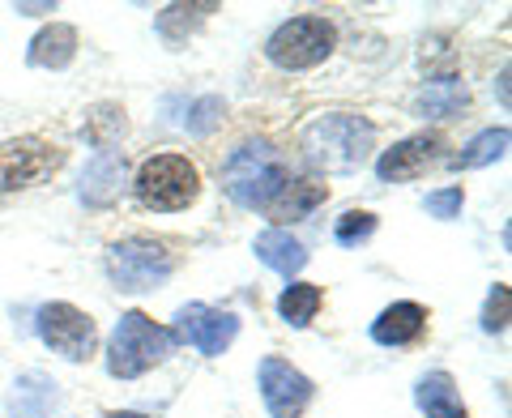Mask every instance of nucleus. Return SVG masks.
<instances>
[{
	"mask_svg": "<svg viewBox=\"0 0 512 418\" xmlns=\"http://www.w3.org/2000/svg\"><path fill=\"white\" fill-rule=\"evenodd\" d=\"M286 184H291V163L269 141H244L222 167V192L244 209H269Z\"/></svg>",
	"mask_w": 512,
	"mask_h": 418,
	"instance_id": "nucleus-1",
	"label": "nucleus"
},
{
	"mask_svg": "<svg viewBox=\"0 0 512 418\" xmlns=\"http://www.w3.org/2000/svg\"><path fill=\"white\" fill-rule=\"evenodd\" d=\"M376 128L363 116H350V111H333V116H320L303 128V158L312 167L325 171H359L372 154Z\"/></svg>",
	"mask_w": 512,
	"mask_h": 418,
	"instance_id": "nucleus-2",
	"label": "nucleus"
},
{
	"mask_svg": "<svg viewBox=\"0 0 512 418\" xmlns=\"http://www.w3.org/2000/svg\"><path fill=\"white\" fill-rule=\"evenodd\" d=\"M175 350V333L154 325L146 312H124L107 350V372L116 380H137Z\"/></svg>",
	"mask_w": 512,
	"mask_h": 418,
	"instance_id": "nucleus-3",
	"label": "nucleus"
},
{
	"mask_svg": "<svg viewBox=\"0 0 512 418\" xmlns=\"http://www.w3.org/2000/svg\"><path fill=\"white\" fill-rule=\"evenodd\" d=\"M133 192L146 209H163V214H171V209H184V205L197 201L201 175L180 154H158V158H150V163H141Z\"/></svg>",
	"mask_w": 512,
	"mask_h": 418,
	"instance_id": "nucleus-4",
	"label": "nucleus"
},
{
	"mask_svg": "<svg viewBox=\"0 0 512 418\" xmlns=\"http://www.w3.org/2000/svg\"><path fill=\"white\" fill-rule=\"evenodd\" d=\"M107 273L120 291H154L175 273V261L167 244H158L150 235H133L107 252Z\"/></svg>",
	"mask_w": 512,
	"mask_h": 418,
	"instance_id": "nucleus-5",
	"label": "nucleus"
},
{
	"mask_svg": "<svg viewBox=\"0 0 512 418\" xmlns=\"http://www.w3.org/2000/svg\"><path fill=\"white\" fill-rule=\"evenodd\" d=\"M333 43H338V35H333V26L325 18H291L269 35L265 52L278 69L299 73V69H316L333 52Z\"/></svg>",
	"mask_w": 512,
	"mask_h": 418,
	"instance_id": "nucleus-6",
	"label": "nucleus"
},
{
	"mask_svg": "<svg viewBox=\"0 0 512 418\" xmlns=\"http://www.w3.org/2000/svg\"><path fill=\"white\" fill-rule=\"evenodd\" d=\"M35 329L43 342L69 363H86L94 355V342H99L94 320L82 308H73V303H43L35 316Z\"/></svg>",
	"mask_w": 512,
	"mask_h": 418,
	"instance_id": "nucleus-7",
	"label": "nucleus"
},
{
	"mask_svg": "<svg viewBox=\"0 0 512 418\" xmlns=\"http://www.w3.org/2000/svg\"><path fill=\"white\" fill-rule=\"evenodd\" d=\"M60 163H64V150L52 146V141H43V137L5 141V146H0V188L5 192L30 188V184L47 180Z\"/></svg>",
	"mask_w": 512,
	"mask_h": 418,
	"instance_id": "nucleus-8",
	"label": "nucleus"
},
{
	"mask_svg": "<svg viewBox=\"0 0 512 418\" xmlns=\"http://www.w3.org/2000/svg\"><path fill=\"white\" fill-rule=\"evenodd\" d=\"M235 337H239V316L210 308V303H188V308H180V316H175V342L197 346L201 355H210V359H218Z\"/></svg>",
	"mask_w": 512,
	"mask_h": 418,
	"instance_id": "nucleus-9",
	"label": "nucleus"
},
{
	"mask_svg": "<svg viewBox=\"0 0 512 418\" xmlns=\"http://www.w3.org/2000/svg\"><path fill=\"white\" fill-rule=\"evenodd\" d=\"M312 393H316L312 380L286 359H265L261 363V397H265V410L274 418H303Z\"/></svg>",
	"mask_w": 512,
	"mask_h": 418,
	"instance_id": "nucleus-10",
	"label": "nucleus"
},
{
	"mask_svg": "<svg viewBox=\"0 0 512 418\" xmlns=\"http://www.w3.org/2000/svg\"><path fill=\"white\" fill-rule=\"evenodd\" d=\"M440 146H444V141H440L436 133H419V137L397 141L393 150H384V154L376 158V175H380L384 184L414 180V175H423V171L440 158Z\"/></svg>",
	"mask_w": 512,
	"mask_h": 418,
	"instance_id": "nucleus-11",
	"label": "nucleus"
},
{
	"mask_svg": "<svg viewBox=\"0 0 512 418\" xmlns=\"http://www.w3.org/2000/svg\"><path fill=\"white\" fill-rule=\"evenodd\" d=\"M427 329V308H419V303H393V308H384L376 320H372V342L380 346H410L419 342Z\"/></svg>",
	"mask_w": 512,
	"mask_h": 418,
	"instance_id": "nucleus-12",
	"label": "nucleus"
},
{
	"mask_svg": "<svg viewBox=\"0 0 512 418\" xmlns=\"http://www.w3.org/2000/svg\"><path fill=\"white\" fill-rule=\"evenodd\" d=\"M120 184H124V154L99 150L82 175V201L86 205H111L120 197Z\"/></svg>",
	"mask_w": 512,
	"mask_h": 418,
	"instance_id": "nucleus-13",
	"label": "nucleus"
},
{
	"mask_svg": "<svg viewBox=\"0 0 512 418\" xmlns=\"http://www.w3.org/2000/svg\"><path fill=\"white\" fill-rule=\"evenodd\" d=\"M252 252H256V261L269 265L274 273H282V278H295V273L308 265V252H303V244L291 231H282V227H269V231L256 235Z\"/></svg>",
	"mask_w": 512,
	"mask_h": 418,
	"instance_id": "nucleus-14",
	"label": "nucleus"
},
{
	"mask_svg": "<svg viewBox=\"0 0 512 418\" xmlns=\"http://www.w3.org/2000/svg\"><path fill=\"white\" fill-rule=\"evenodd\" d=\"M52 406H56V384L43 372L18 376V384H13V393H9V414L13 418H47Z\"/></svg>",
	"mask_w": 512,
	"mask_h": 418,
	"instance_id": "nucleus-15",
	"label": "nucleus"
},
{
	"mask_svg": "<svg viewBox=\"0 0 512 418\" xmlns=\"http://www.w3.org/2000/svg\"><path fill=\"white\" fill-rule=\"evenodd\" d=\"M73 56H77V30L64 22H52L47 30H39L35 43H30V64L35 69H64Z\"/></svg>",
	"mask_w": 512,
	"mask_h": 418,
	"instance_id": "nucleus-16",
	"label": "nucleus"
},
{
	"mask_svg": "<svg viewBox=\"0 0 512 418\" xmlns=\"http://www.w3.org/2000/svg\"><path fill=\"white\" fill-rule=\"evenodd\" d=\"M419 406H423L427 418H470L448 372H431V376L419 380Z\"/></svg>",
	"mask_w": 512,
	"mask_h": 418,
	"instance_id": "nucleus-17",
	"label": "nucleus"
},
{
	"mask_svg": "<svg viewBox=\"0 0 512 418\" xmlns=\"http://www.w3.org/2000/svg\"><path fill=\"white\" fill-rule=\"evenodd\" d=\"M329 197V188L320 184V180H291L286 184L274 205H269V214L274 218H303V214H312V209Z\"/></svg>",
	"mask_w": 512,
	"mask_h": 418,
	"instance_id": "nucleus-18",
	"label": "nucleus"
},
{
	"mask_svg": "<svg viewBox=\"0 0 512 418\" xmlns=\"http://www.w3.org/2000/svg\"><path fill=\"white\" fill-rule=\"evenodd\" d=\"M320 286H312V282H295V286H286L282 291V299H278V316L286 320L291 329H303V325H312V316H316V308H320Z\"/></svg>",
	"mask_w": 512,
	"mask_h": 418,
	"instance_id": "nucleus-19",
	"label": "nucleus"
},
{
	"mask_svg": "<svg viewBox=\"0 0 512 418\" xmlns=\"http://www.w3.org/2000/svg\"><path fill=\"white\" fill-rule=\"evenodd\" d=\"M218 5H167L163 13H158V35H163L167 43H184L192 30H197L205 22V13H214Z\"/></svg>",
	"mask_w": 512,
	"mask_h": 418,
	"instance_id": "nucleus-20",
	"label": "nucleus"
},
{
	"mask_svg": "<svg viewBox=\"0 0 512 418\" xmlns=\"http://www.w3.org/2000/svg\"><path fill=\"white\" fill-rule=\"evenodd\" d=\"M504 150H508V128H487V133H478L470 146L457 154V167H466V171L487 167L495 158H504Z\"/></svg>",
	"mask_w": 512,
	"mask_h": 418,
	"instance_id": "nucleus-21",
	"label": "nucleus"
},
{
	"mask_svg": "<svg viewBox=\"0 0 512 418\" xmlns=\"http://www.w3.org/2000/svg\"><path fill=\"white\" fill-rule=\"evenodd\" d=\"M120 133H124V107H116V103H99L86 116V137L94 141L99 150H111L120 141Z\"/></svg>",
	"mask_w": 512,
	"mask_h": 418,
	"instance_id": "nucleus-22",
	"label": "nucleus"
},
{
	"mask_svg": "<svg viewBox=\"0 0 512 418\" xmlns=\"http://www.w3.org/2000/svg\"><path fill=\"white\" fill-rule=\"evenodd\" d=\"M466 86L461 82H431L423 94H419V107L427 111V116H453V111L466 107Z\"/></svg>",
	"mask_w": 512,
	"mask_h": 418,
	"instance_id": "nucleus-23",
	"label": "nucleus"
},
{
	"mask_svg": "<svg viewBox=\"0 0 512 418\" xmlns=\"http://www.w3.org/2000/svg\"><path fill=\"white\" fill-rule=\"evenodd\" d=\"M333 235H338L342 248H355V244H363V239L376 235V214H367V209H350V214L338 218V231Z\"/></svg>",
	"mask_w": 512,
	"mask_h": 418,
	"instance_id": "nucleus-24",
	"label": "nucleus"
},
{
	"mask_svg": "<svg viewBox=\"0 0 512 418\" xmlns=\"http://www.w3.org/2000/svg\"><path fill=\"white\" fill-rule=\"evenodd\" d=\"M222 120V99L218 94H205V99H197L192 103V116H188V133H197V137H205L210 128Z\"/></svg>",
	"mask_w": 512,
	"mask_h": 418,
	"instance_id": "nucleus-25",
	"label": "nucleus"
},
{
	"mask_svg": "<svg viewBox=\"0 0 512 418\" xmlns=\"http://www.w3.org/2000/svg\"><path fill=\"white\" fill-rule=\"evenodd\" d=\"M483 329H487V333H504V329H508V286H504V282H495V291H491V299H487Z\"/></svg>",
	"mask_w": 512,
	"mask_h": 418,
	"instance_id": "nucleus-26",
	"label": "nucleus"
},
{
	"mask_svg": "<svg viewBox=\"0 0 512 418\" xmlns=\"http://www.w3.org/2000/svg\"><path fill=\"white\" fill-rule=\"evenodd\" d=\"M461 205H466V192H461V188H444V192H431V197H427V214L431 218H457Z\"/></svg>",
	"mask_w": 512,
	"mask_h": 418,
	"instance_id": "nucleus-27",
	"label": "nucleus"
},
{
	"mask_svg": "<svg viewBox=\"0 0 512 418\" xmlns=\"http://www.w3.org/2000/svg\"><path fill=\"white\" fill-rule=\"evenodd\" d=\"M22 13H52V5H18Z\"/></svg>",
	"mask_w": 512,
	"mask_h": 418,
	"instance_id": "nucleus-28",
	"label": "nucleus"
},
{
	"mask_svg": "<svg viewBox=\"0 0 512 418\" xmlns=\"http://www.w3.org/2000/svg\"><path fill=\"white\" fill-rule=\"evenodd\" d=\"M107 418H146V414H107Z\"/></svg>",
	"mask_w": 512,
	"mask_h": 418,
	"instance_id": "nucleus-29",
	"label": "nucleus"
}]
</instances>
